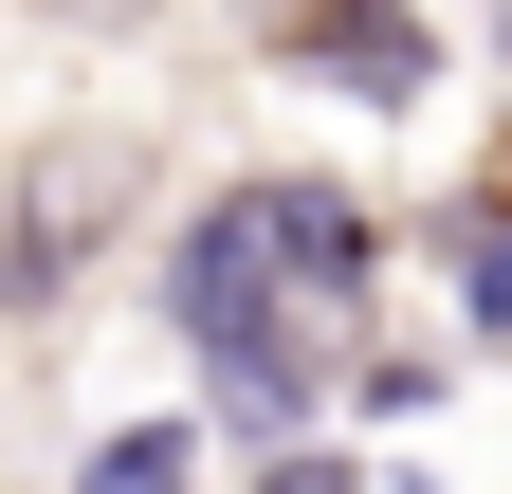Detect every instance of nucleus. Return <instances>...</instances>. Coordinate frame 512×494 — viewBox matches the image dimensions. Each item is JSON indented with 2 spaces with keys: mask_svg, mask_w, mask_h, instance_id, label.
I'll list each match as a JSON object with an SVG mask.
<instances>
[{
  "mask_svg": "<svg viewBox=\"0 0 512 494\" xmlns=\"http://www.w3.org/2000/svg\"><path fill=\"white\" fill-rule=\"evenodd\" d=\"M165 312H183V348H202V385L238 403V421H293L311 403V330H293V275H275V238H256V183L220 220H183V257H165Z\"/></svg>",
  "mask_w": 512,
  "mask_h": 494,
  "instance_id": "obj_1",
  "label": "nucleus"
},
{
  "mask_svg": "<svg viewBox=\"0 0 512 494\" xmlns=\"http://www.w3.org/2000/svg\"><path fill=\"white\" fill-rule=\"evenodd\" d=\"M293 55H311L330 92H366V110H421V92H439V37L403 19V0H311Z\"/></svg>",
  "mask_w": 512,
  "mask_h": 494,
  "instance_id": "obj_2",
  "label": "nucleus"
},
{
  "mask_svg": "<svg viewBox=\"0 0 512 494\" xmlns=\"http://www.w3.org/2000/svg\"><path fill=\"white\" fill-rule=\"evenodd\" d=\"M256 238H275V275L311 293V312H348V293H366V220L330 202V183H256Z\"/></svg>",
  "mask_w": 512,
  "mask_h": 494,
  "instance_id": "obj_3",
  "label": "nucleus"
},
{
  "mask_svg": "<svg viewBox=\"0 0 512 494\" xmlns=\"http://www.w3.org/2000/svg\"><path fill=\"white\" fill-rule=\"evenodd\" d=\"M74 494H183V421H128V440H92Z\"/></svg>",
  "mask_w": 512,
  "mask_h": 494,
  "instance_id": "obj_4",
  "label": "nucleus"
},
{
  "mask_svg": "<svg viewBox=\"0 0 512 494\" xmlns=\"http://www.w3.org/2000/svg\"><path fill=\"white\" fill-rule=\"evenodd\" d=\"M458 312L512 348V220H476V238H458Z\"/></svg>",
  "mask_w": 512,
  "mask_h": 494,
  "instance_id": "obj_5",
  "label": "nucleus"
},
{
  "mask_svg": "<svg viewBox=\"0 0 512 494\" xmlns=\"http://www.w3.org/2000/svg\"><path fill=\"white\" fill-rule=\"evenodd\" d=\"M275 494H366V476L348 458H275Z\"/></svg>",
  "mask_w": 512,
  "mask_h": 494,
  "instance_id": "obj_6",
  "label": "nucleus"
}]
</instances>
